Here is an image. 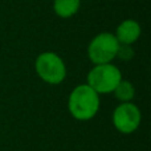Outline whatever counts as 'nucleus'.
I'll use <instances>...</instances> for the list:
<instances>
[{
	"mask_svg": "<svg viewBox=\"0 0 151 151\" xmlns=\"http://www.w3.org/2000/svg\"><path fill=\"white\" fill-rule=\"evenodd\" d=\"M113 91L115 94V98L122 102H130L135 94V89H134L133 83L129 81H119V83L115 86Z\"/></svg>",
	"mask_w": 151,
	"mask_h": 151,
	"instance_id": "obj_8",
	"label": "nucleus"
},
{
	"mask_svg": "<svg viewBox=\"0 0 151 151\" xmlns=\"http://www.w3.org/2000/svg\"><path fill=\"white\" fill-rule=\"evenodd\" d=\"M36 72L42 81L52 85L61 83L65 80L66 68L63 58L53 52H44L36 58Z\"/></svg>",
	"mask_w": 151,
	"mask_h": 151,
	"instance_id": "obj_4",
	"label": "nucleus"
},
{
	"mask_svg": "<svg viewBox=\"0 0 151 151\" xmlns=\"http://www.w3.org/2000/svg\"><path fill=\"white\" fill-rule=\"evenodd\" d=\"M80 5V0H55L53 1V9H55L57 16L63 19H68L78 12Z\"/></svg>",
	"mask_w": 151,
	"mask_h": 151,
	"instance_id": "obj_7",
	"label": "nucleus"
},
{
	"mask_svg": "<svg viewBox=\"0 0 151 151\" xmlns=\"http://www.w3.org/2000/svg\"><path fill=\"white\" fill-rule=\"evenodd\" d=\"M115 39L122 45H131L135 42L141 36V25L135 20H125L118 25L117 32H115Z\"/></svg>",
	"mask_w": 151,
	"mask_h": 151,
	"instance_id": "obj_6",
	"label": "nucleus"
},
{
	"mask_svg": "<svg viewBox=\"0 0 151 151\" xmlns=\"http://www.w3.org/2000/svg\"><path fill=\"white\" fill-rule=\"evenodd\" d=\"M141 110L131 102H122L113 113V123L119 133L131 134L141 125Z\"/></svg>",
	"mask_w": 151,
	"mask_h": 151,
	"instance_id": "obj_5",
	"label": "nucleus"
},
{
	"mask_svg": "<svg viewBox=\"0 0 151 151\" xmlns=\"http://www.w3.org/2000/svg\"><path fill=\"white\" fill-rule=\"evenodd\" d=\"M119 45L121 44L115 39L114 35L102 32L90 41L88 47V56L91 63L96 65L109 64L117 57Z\"/></svg>",
	"mask_w": 151,
	"mask_h": 151,
	"instance_id": "obj_3",
	"label": "nucleus"
},
{
	"mask_svg": "<svg viewBox=\"0 0 151 151\" xmlns=\"http://www.w3.org/2000/svg\"><path fill=\"white\" fill-rule=\"evenodd\" d=\"M117 56H119V57L123 58V60H129V58H131L133 57V50H131L130 45H123V47L119 45V49H118Z\"/></svg>",
	"mask_w": 151,
	"mask_h": 151,
	"instance_id": "obj_9",
	"label": "nucleus"
},
{
	"mask_svg": "<svg viewBox=\"0 0 151 151\" xmlns=\"http://www.w3.org/2000/svg\"><path fill=\"white\" fill-rule=\"evenodd\" d=\"M119 81H122V73L110 63L96 65L88 74V85L98 94L111 93Z\"/></svg>",
	"mask_w": 151,
	"mask_h": 151,
	"instance_id": "obj_2",
	"label": "nucleus"
},
{
	"mask_svg": "<svg viewBox=\"0 0 151 151\" xmlns=\"http://www.w3.org/2000/svg\"><path fill=\"white\" fill-rule=\"evenodd\" d=\"M68 107L70 114L78 121H89L98 113L99 97L96 90L86 85H78L69 96Z\"/></svg>",
	"mask_w": 151,
	"mask_h": 151,
	"instance_id": "obj_1",
	"label": "nucleus"
}]
</instances>
